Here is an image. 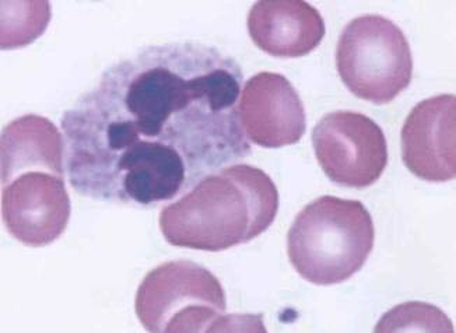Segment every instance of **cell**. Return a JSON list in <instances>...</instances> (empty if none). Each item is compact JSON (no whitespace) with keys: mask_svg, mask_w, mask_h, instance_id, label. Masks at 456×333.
<instances>
[{"mask_svg":"<svg viewBox=\"0 0 456 333\" xmlns=\"http://www.w3.org/2000/svg\"><path fill=\"white\" fill-rule=\"evenodd\" d=\"M244 73L198 43L142 48L66 110L69 183L102 202L156 207L252 153L238 117Z\"/></svg>","mask_w":456,"mask_h":333,"instance_id":"obj_1","label":"cell"},{"mask_svg":"<svg viewBox=\"0 0 456 333\" xmlns=\"http://www.w3.org/2000/svg\"><path fill=\"white\" fill-rule=\"evenodd\" d=\"M2 219L27 247H46L65 232L72 205L65 186V141L48 118H16L2 132Z\"/></svg>","mask_w":456,"mask_h":333,"instance_id":"obj_2","label":"cell"},{"mask_svg":"<svg viewBox=\"0 0 456 333\" xmlns=\"http://www.w3.org/2000/svg\"><path fill=\"white\" fill-rule=\"evenodd\" d=\"M279 212L271 176L249 164L223 166L160 213V230L178 248L220 252L266 231Z\"/></svg>","mask_w":456,"mask_h":333,"instance_id":"obj_3","label":"cell"},{"mask_svg":"<svg viewBox=\"0 0 456 333\" xmlns=\"http://www.w3.org/2000/svg\"><path fill=\"white\" fill-rule=\"evenodd\" d=\"M374 241V222L362 202L326 195L297 215L287 234V255L301 278L333 286L362 271Z\"/></svg>","mask_w":456,"mask_h":333,"instance_id":"obj_4","label":"cell"},{"mask_svg":"<svg viewBox=\"0 0 456 333\" xmlns=\"http://www.w3.org/2000/svg\"><path fill=\"white\" fill-rule=\"evenodd\" d=\"M134 310L153 333H202L228 322L227 297L219 279L192 261L159 264L137 288Z\"/></svg>","mask_w":456,"mask_h":333,"instance_id":"obj_5","label":"cell"},{"mask_svg":"<svg viewBox=\"0 0 456 333\" xmlns=\"http://www.w3.org/2000/svg\"><path fill=\"white\" fill-rule=\"evenodd\" d=\"M336 68L343 85L355 97L375 105L388 104L413 78L411 44L387 17H355L340 34Z\"/></svg>","mask_w":456,"mask_h":333,"instance_id":"obj_6","label":"cell"},{"mask_svg":"<svg viewBox=\"0 0 456 333\" xmlns=\"http://www.w3.org/2000/svg\"><path fill=\"white\" fill-rule=\"evenodd\" d=\"M311 139L316 160L336 185L365 190L381 178L388 164L384 131L360 112L323 115Z\"/></svg>","mask_w":456,"mask_h":333,"instance_id":"obj_7","label":"cell"},{"mask_svg":"<svg viewBox=\"0 0 456 333\" xmlns=\"http://www.w3.org/2000/svg\"><path fill=\"white\" fill-rule=\"evenodd\" d=\"M238 102V117L248 142L265 149H281L303 139L305 108L286 76L256 73L245 83Z\"/></svg>","mask_w":456,"mask_h":333,"instance_id":"obj_8","label":"cell"},{"mask_svg":"<svg viewBox=\"0 0 456 333\" xmlns=\"http://www.w3.org/2000/svg\"><path fill=\"white\" fill-rule=\"evenodd\" d=\"M402 160L413 175L428 183L456 176V97L440 94L419 102L404 121Z\"/></svg>","mask_w":456,"mask_h":333,"instance_id":"obj_9","label":"cell"},{"mask_svg":"<svg viewBox=\"0 0 456 333\" xmlns=\"http://www.w3.org/2000/svg\"><path fill=\"white\" fill-rule=\"evenodd\" d=\"M248 33L257 48L281 59L303 58L325 37L322 16L304 0H261L249 10Z\"/></svg>","mask_w":456,"mask_h":333,"instance_id":"obj_10","label":"cell"},{"mask_svg":"<svg viewBox=\"0 0 456 333\" xmlns=\"http://www.w3.org/2000/svg\"><path fill=\"white\" fill-rule=\"evenodd\" d=\"M2 49L24 48L45 33L51 21L49 2H2Z\"/></svg>","mask_w":456,"mask_h":333,"instance_id":"obj_11","label":"cell"},{"mask_svg":"<svg viewBox=\"0 0 456 333\" xmlns=\"http://www.w3.org/2000/svg\"><path fill=\"white\" fill-rule=\"evenodd\" d=\"M375 332H455L450 318L428 303H404L379 321Z\"/></svg>","mask_w":456,"mask_h":333,"instance_id":"obj_12","label":"cell"}]
</instances>
